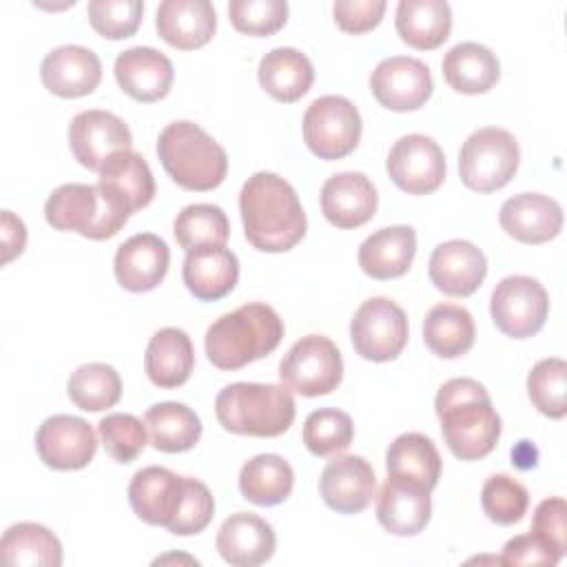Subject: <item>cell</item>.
Masks as SVG:
<instances>
[{"label":"cell","mask_w":567,"mask_h":567,"mask_svg":"<svg viewBox=\"0 0 567 567\" xmlns=\"http://www.w3.org/2000/svg\"><path fill=\"white\" fill-rule=\"evenodd\" d=\"M246 239L261 252H286L306 235V213L297 190L279 175L259 171L239 193Z\"/></svg>","instance_id":"6da1fadb"},{"label":"cell","mask_w":567,"mask_h":567,"mask_svg":"<svg viewBox=\"0 0 567 567\" xmlns=\"http://www.w3.org/2000/svg\"><path fill=\"white\" fill-rule=\"evenodd\" d=\"M441 432L450 452L461 461L487 456L501 436V416L496 414L487 390L467 377L450 379L434 399Z\"/></svg>","instance_id":"7a4b0ae2"},{"label":"cell","mask_w":567,"mask_h":567,"mask_svg":"<svg viewBox=\"0 0 567 567\" xmlns=\"http://www.w3.org/2000/svg\"><path fill=\"white\" fill-rule=\"evenodd\" d=\"M284 337V321L268 303H244L206 330V357L219 370H239L270 354Z\"/></svg>","instance_id":"3957f363"},{"label":"cell","mask_w":567,"mask_h":567,"mask_svg":"<svg viewBox=\"0 0 567 567\" xmlns=\"http://www.w3.org/2000/svg\"><path fill=\"white\" fill-rule=\"evenodd\" d=\"M295 399L277 383H230L215 399V414L224 430L244 436L272 439L295 421Z\"/></svg>","instance_id":"277c9868"},{"label":"cell","mask_w":567,"mask_h":567,"mask_svg":"<svg viewBox=\"0 0 567 567\" xmlns=\"http://www.w3.org/2000/svg\"><path fill=\"white\" fill-rule=\"evenodd\" d=\"M157 157L171 179L186 190H213L228 171L226 151L188 120L173 122L159 133Z\"/></svg>","instance_id":"5b68a950"},{"label":"cell","mask_w":567,"mask_h":567,"mask_svg":"<svg viewBox=\"0 0 567 567\" xmlns=\"http://www.w3.org/2000/svg\"><path fill=\"white\" fill-rule=\"evenodd\" d=\"M128 217L126 210L91 184H62L44 204L49 226L55 230H73L97 241L117 235Z\"/></svg>","instance_id":"8992f818"},{"label":"cell","mask_w":567,"mask_h":567,"mask_svg":"<svg viewBox=\"0 0 567 567\" xmlns=\"http://www.w3.org/2000/svg\"><path fill=\"white\" fill-rule=\"evenodd\" d=\"M518 159L520 151L516 137L505 128L485 126L463 142L458 175L470 190L494 193L514 177Z\"/></svg>","instance_id":"52a82bcc"},{"label":"cell","mask_w":567,"mask_h":567,"mask_svg":"<svg viewBox=\"0 0 567 567\" xmlns=\"http://www.w3.org/2000/svg\"><path fill=\"white\" fill-rule=\"evenodd\" d=\"M343 377L339 348L323 334L301 337L279 363L281 383L301 396H321L337 390Z\"/></svg>","instance_id":"ba28073f"},{"label":"cell","mask_w":567,"mask_h":567,"mask_svg":"<svg viewBox=\"0 0 567 567\" xmlns=\"http://www.w3.org/2000/svg\"><path fill=\"white\" fill-rule=\"evenodd\" d=\"M361 140V115L341 95L317 97L303 115V142L319 159H341Z\"/></svg>","instance_id":"9c48e42d"},{"label":"cell","mask_w":567,"mask_h":567,"mask_svg":"<svg viewBox=\"0 0 567 567\" xmlns=\"http://www.w3.org/2000/svg\"><path fill=\"white\" fill-rule=\"evenodd\" d=\"M350 339L359 357L377 363L392 361L408 343V317L385 297L368 299L350 321Z\"/></svg>","instance_id":"30bf717a"},{"label":"cell","mask_w":567,"mask_h":567,"mask_svg":"<svg viewBox=\"0 0 567 567\" xmlns=\"http://www.w3.org/2000/svg\"><path fill=\"white\" fill-rule=\"evenodd\" d=\"M489 312L494 326L503 334L512 339H527L545 326L549 299L540 281L525 275H512L496 284Z\"/></svg>","instance_id":"8fae6325"},{"label":"cell","mask_w":567,"mask_h":567,"mask_svg":"<svg viewBox=\"0 0 567 567\" xmlns=\"http://www.w3.org/2000/svg\"><path fill=\"white\" fill-rule=\"evenodd\" d=\"M390 179L408 195L434 193L445 179V155L441 146L421 133L403 135L388 153Z\"/></svg>","instance_id":"7c38bea8"},{"label":"cell","mask_w":567,"mask_h":567,"mask_svg":"<svg viewBox=\"0 0 567 567\" xmlns=\"http://www.w3.org/2000/svg\"><path fill=\"white\" fill-rule=\"evenodd\" d=\"M35 450L44 465L53 470H82L97 450V439L89 421L71 414H53L35 432Z\"/></svg>","instance_id":"4fadbf2b"},{"label":"cell","mask_w":567,"mask_h":567,"mask_svg":"<svg viewBox=\"0 0 567 567\" xmlns=\"http://www.w3.org/2000/svg\"><path fill=\"white\" fill-rule=\"evenodd\" d=\"M370 91L390 111H416L432 95V75L425 62L408 55L381 60L370 75Z\"/></svg>","instance_id":"5bb4252c"},{"label":"cell","mask_w":567,"mask_h":567,"mask_svg":"<svg viewBox=\"0 0 567 567\" xmlns=\"http://www.w3.org/2000/svg\"><path fill=\"white\" fill-rule=\"evenodd\" d=\"M131 142L133 135L124 120L109 111H82L69 124L71 153L89 171H100L113 153L128 151Z\"/></svg>","instance_id":"9a60e30c"},{"label":"cell","mask_w":567,"mask_h":567,"mask_svg":"<svg viewBox=\"0 0 567 567\" xmlns=\"http://www.w3.org/2000/svg\"><path fill=\"white\" fill-rule=\"evenodd\" d=\"M319 494L337 514L363 512L377 496V476L363 456H334L321 472Z\"/></svg>","instance_id":"2e32d148"},{"label":"cell","mask_w":567,"mask_h":567,"mask_svg":"<svg viewBox=\"0 0 567 567\" xmlns=\"http://www.w3.org/2000/svg\"><path fill=\"white\" fill-rule=\"evenodd\" d=\"M430 281L445 295L470 297L487 275V259L481 248L465 239L439 244L430 257Z\"/></svg>","instance_id":"e0dca14e"},{"label":"cell","mask_w":567,"mask_h":567,"mask_svg":"<svg viewBox=\"0 0 567 567\" xmlns=\"http://www.w3.org/2000/svg\"><path fill=\"white\" fill-rule=\"evenodd\" d=\"M120 89L137 102H157L173 86V62L153 47H131L115 58L113 66Z\"/></svg>","instance_id":"ac0fdd59"},{"label":"cell","mask_w":567,"mask_h":567,"mask_svg":"<svg viewBox=\"0 0 567 567\" xmlns=\"http://www.w3.org/2000/svg\"><path fill=\"white\" fill-rule=\"evenodd\" d=\"M184 501V476L151 465L135 472L128 485V503L137 518L148 525L166 527L175 520Z\"/></svg>","instance_id":"d6986e66"},{"label":"cell","mask_w":567,"mask_h":567,"mask_svg":"<svg viewBox=\"0 0 567 567\" xmlns=\"http://www.w3.org/2000/svg\"><path fill=\"white\" fill-rule=\"evenodd\" d=\"M42 84L60 97H82L102 80L100 58L80 44H62L49 51L40 64Z\"/></svg>","instance_id":"ffe728a7"},{"label":"cell","mask_w":567,"mask_h":567,"mask_svg":"<svg viewBox=\"0 0 567 567\" xmlns=\"http://www.w3.org/2000/svg\"><path fill=\"white\" fill-rule=\"evenodd\" d=\"M171 261L166 241L153 233L128 237L115 252L113 270L122 288L131 292H146L162 284Z\"/></svg>","instance_id":"44dd1931"},{"label":"cell","mask_w":567,"mask_h":567,"mask_svg":"<svg viewBox=\"0 0 567 567\" xmlns=\"http://www.w3.org/2000/svg\"><path fill=\"white\" fill-rule=\"evenodd\" d=\"M97 188L128 215L148 206L155 197V179L148 164L131 148L113 153L102 164Z\"/></svg>","instance_id":"7402d4cb"},{"label":"cell","mask_w":567,"mask_h":567,"mask_svg":"<svg viewBox=\"0 0 567 567\" xmlns=\"http://www.w3.org/2000/svg\"><path fill=\"white\" fill-rule=\"evenodd\" d=\"M503 230L523 244H545L563 228V208L556 199L540 193L509 197L498 213Z\"/></svg>","instance_id":"603a6c76"},{"label":"cell","mask_w":567,"mask_h":567,"mask_svg":"<svg viewBox=\"0 0 567 567\" xmlns=\"http://www.w3.org/2000/svg\"><path fill=\"white\" fill-rule=\"evenodd\" d=\"M377 188L363 173H339L321 186V210L337 228H359L377 213Z\"/></svg>","instance_id":"cb8c5ba5"},{"label":"cell","mask_w":567,"mask_h":567,"mask_svg":"<svg viewBox=\"0 0 567 567\" xmlns=\"http://www.w3.org/2000/svg\"><path fill=\"white\" fill-rule=\"evenodd\" d=\"M272 527L250 512L228 516L217 532V551L235 567H257L275 554Z\"/></svg>","instance_id":"d4e9b609"},{"label":"cell","mask_w":567,"mask_h":567,"mask_svg":"<svg viewBox=\"0 0 567 567\" xmlns=\"http://www.w3.org/2000/svg\"><path fill=\"white\" fill-rule=\"evenodd\" d=\"M155 27L166 44L193 51L213 38L217 16L208 0H164L157 7Z\"/></svg>","instance_id":"484cf974"},{"label":"cell","mask_w":567,"mask_h":567,"mask_svg":"<svg viewBox=\"0 0 567 567\" xmlns=\"http://www.w3.org/2000/svg\"><path fill=\"white\" fill-rule=\"evenodd\" d=\"M432 514L430 492L412 483L390 478L377 496V518L394 536H414L425 529Z\"/></svg>","instance_id":"4316f807"},{"label":"cell","mask_w":567,"mask_h":567,"mask_svg":"<svg viewBox=\"0 0 567 567\" xmlns=\"http://www.w3.org/2000/svg\"><path fill=\"white\" fill-rule=\"evenodd\" d=\"M416 255V233L410 226L379 228L359 246L361 270L379 281L401 277Z\"/></svg>","instance_id":"83f0119b"},{"label":"cell","mask_w":567,"mask_h":567,"mask_svg":"<svg viewBox=\"0 0 567 567\" xmlns=\"http://www.w3.org/2000/svg\"><path fill=\"white\" fill-rule=\"evenodd\" d=\"M182 279L195 299L219 301L235 288L239 261L226 246L190 250L182 266Z\"/></svg>","instance_id":"f1b7e54d"},{"label":"cell","mask_w":567,"mask_h":567,"mask_svg":"<svg viewBox=\"0 0 567 567\" xmlns=\"http://www.w3.org/2000/svg\"><path fill=\"white\" fill-rule=\"evenodd\" d=\"M195 368V350L190 337L182 328L157 330L144 354V370L153 385L171 390L188 381Z\"/></svg>","instance_id":"f546056e"},{"label":"cell","mask_w":567,"mask_h":567,"mask_svg":"<svg viewBox=\"0 0 567 567\" xmlns=\"http://www.w3.org/2000/svg\"><path fill=\"white\" fill-rule=\"evenodd\" d=\"M257 78L270 97L284 104H292L310 91L315 69L308 55L301 51L292 47H277L259 60Z\"/></svg>","instance_id":"4dcf8cb0"},{"label":"cell","mask_w":567,"mask_h":567,"mask_svg":"<svg viewBox=\"0 0 567 567\" xmlns=\"http://www.w3.org/2000/svg\"><path fill=\"white\" fill-rule=\"evenodd\" d=\"M385 467L390 478H399L432 492L441 476V456L425 434L405 432L390 443Z\"/></svg>","instance_id":"1f68e13d"},{"label":"cell","mask_w":567,"mask_h":567,"mask_svg":"<svg viewBox=\"0 0 567 567\" xmlns=\"http://www.w3.org/2000/svg\"><path fill=\"white\" fill-rule=\"evenodd\" d=\"M394 24L405 44L432 51L450 38L452 9L445 0H401Z\"/></svg>","instance_id":"d6a6232c"},{"label":"cell","mask_w":567,"mask_h":567,"mask_svg":"<svg viewBox=\"0 0 567 567\" xmlns=\"http://www.w3.org/2000/svg\"><path fill=\"white\" fill-rule=\"evenodd\" d=\"M445 82L467 95L489 91L501 75V64L496 53L478 42H461L452 47L443 58Z\"/></svg>","instance_id":"836d02e7"},{"label":"cell","mask_w":567,"mask_h":567,"mask_svg":"<svg viewBox=\"0 0 567 567\" xmlns=\"http://www.w3.org/2000/svg\"><path fill=\"white\" fill-rule=\"evenodd\" d=\"M476 328L467 308L456 303H436L423 321L425 346L443 359H456L474 346Z\"/></svg>","instance_id":"e575fe53"},{"label":"cell","mask_w":567,"mask_h":567,"mask_svg":"<svg viewBox=\"0 0 567 567\" xmlns=\"http://www.w3.org/2000/svg\"><path fill=\"white\" fill-rule=\"evenodd\" d=\"M151 445L166 454H177L195 447L202 436L199 416L184 403L164 401L146 410L144 416Z\"/></svg>","instance_id":"d590c367"},{"label":"cell","mask_w":567,"mask_h":567,"mask_svg":"<svg viewBox=\"0 0 567 567\" xmlns=\"http://www.w3.org/2000/svg\"><path fill=\"white\" fill-rule=\"evenodd\" d=\"M295 485V472L279 454H257L241 465L239 492L246 501L270 507L284 503Z\"/></svg>","instance_id":"8d00e7d4"},{"label":"cell","mask_w":567,"mask_h":567,"mask_svg":"<svg viewBox=\"0 0 567 567\" xmlns=\"http://www.w3.org/2000/svg\"><path fill=\"white\" fill-rule=\"evenodd\" d=\"M0 556L9 565L60 567L62 545L53 532L38 523H16L0 540Z\"/></svg>","instance_id":"74e56055"},{"label":"cell","mask_w":567,"mask_h":567,"mask_svg":"<svg viewBox=\"0 0 567 567\" xmlns=\"http://www.w3.org/2000/svg\"><path fill=\"white\" fill-rule=\"evenodd\" d=\"M177 244L190 252L199 248H224L228 241V217L215 204H190L173 221Z\"/></svg>","instance_id":"f35d334b"},{"label":"cell","mask_w":567,"mask_h":567,"mask_svg":"<svg viewBox=\"0 0 567 567\" xmlns=\"http://www.w3.org/2000/svg\"><path fill=\"white\" fill-rule=\"evenodd\" d=\"M69 399L84 412H102L113 408L122 396V381L113 365L109 363H84L80 365L69 383Z\"/></svg>","instance_id":"ab89813d"},{"label":"cell","mask_w":567,"mask_h":567,"mask_svg":"<svg viewBox=\"0 0 567 567\" xmlns=\"http://www.w3.org/2000/svg\"><path fill=\"white\" fill-rule=\"evenodd\" d=\"M301 436L315 456H330L343 452L352 443L354 425L348 412L337 408H321L308 414Z\"/></svg>","instance_id":"60d3db41"},{"label":"cell","mask_w":567,"mask_h":567,"mask_svg":"<svg viewBox=\"0 0 567 567\" xmlns=\"http://www.w3.org/2000/svg\"><path fill=\"white\" fill-rule=\"evenodd\" d=\"M527 392L540 414L549 419H563L567 412V363L558 357L538 361L527 374Z\"/></svg>","instance_id":"b9f144b4"},{"label":"cell","mask_w":567,"mask_h":567,"mask_svg":"<svg viewBox=\"0 0 567 567\" xmlns=\"http://www.w3.org/2000/svg\"><path fill=\"white\" fill-rule=\"evenodd\" d=\"M481 505L492 523L514 525L527 512L529 494L516 478L507 474H492L481 489Z\"/></svg>","instance_id":"7bdbcfd3"},{"label":"cell","mask_w":567,"mask_h":567,"mask_svg":"<svg viewBox=\"0 0 567 567\" xmlns=\"http://www.w3.org/2000/svg\"><path fill=\"white\" fill-rule=\"evenodd\" d=\"M146 423L133 414L113 412L97 423L102 445L117 463L135 461L146 447Z\"/></svg>","instance_id":"ee69618b"},{"label":"cell","mask_w":567,"mask_h":567,"mask_svg":"<svg viewBox=\"0 0 567 567\" xmlns=\"http://www.w3.org/2000/svg\"><path fill=\"white\" fill-rule=\"evenodd\" d=\"M144 13L140 0H91L86 16L91 27L106 40H122L137 31Z\"/></svg>","instance_id":"f6af8a7d"},{"label":"cell","mask_w":567,"mask_h":567,"mask_svg":"<svg viewBox=\"0 0 567 567\" xmlns=\"http://www.w3.org/2000/svg\"><path fill=\"white\" fill-rule=\"evenodd\" d=\"M228 18L239 33L272 35L288 20L286 0H233Z\"/></svg>","instance_id":"bcb514c9"},{"label":"cell","mask_w":567,"mask_h":567,"mask_svg":"<svg viewBox=\"0 0 567 567\" xmlns=\"http://www.w3.org/2000/svg\"><path fill=\"white\" fill-rule=\"evenodd\" d=\"M215 512V501L210 489L190 476H184V501L175 516V520L168 525V532L175 536H193L208 527Z\"/></svg>","instance_id":"7dc6e473"},{"label":"cell","mask_w":567,"mask_h":567,"mask_svg":"<svg viewBox=\"0 0 567 567\" xmlns=\"http://www.w3.org/2000/svg\"><path fill=\"white\" fill-rule=\"evenodd\" d=\"M385 7V0H337L332 13L341 31L357 35L372 31L381 22Z\"/></svg>","instance_id":"c3c4849f"},{"label":"cell","mask_w":567,"mask_h":567,"mask_svg":"<svg viewBox=\"0 0 567 567\" xmlns=\"http://www.w3.org/2000/svg\"><path fill=\"white\" fill-rule=\"evenodd\" d=\"M567 505L563 498L551 496L538 503L534 512L532 532L543 538L551 549H556L560 556L565 554V534H567Z\"/></svg>","instance_id":"681fc988"},{"label":"cell","mask_w":567,"mask_h":567,"mask_svg":"<svg viewBox=\"0 0 567 567\" xmlns=\"http://www.w3.org/2000/svg\"><path fill=\"white\" fill-rule=\"evenodd\" d=\"M563 556L534 532L514 536L505 543L501 565H556Z\"/></svg>","instance_id":"f907efd6"},{"label":"cell","mask_w":567,"mask_h":567,"mask_svg":"<svg viewBox=\"0 0 567 567\" xmlns=\"http://www.w3.org/2000/svg\"><path fill=\"white\" fill-rule=\"evenodd\" d=\"M0 237H2V264L16 259L27 246V228L20 217L11 210H2L0 215Z\"/></svg>","instance_id":"816d5d0a"},{"label":"cell","mask_w":567,"mask_h":567,"mask_svg":"<svg viewBox=\"0 0 567 567\" xmlns=\"http://www.w3.org/2000/svg\"><path fill=\"white\" fill-rule=\"evenodd\" d=\"M527 461L525 465L527 467H534L536 465V447L529 443V441H520L514 450H512V463H516L520 467V461Z\"/></svg>","instance_id":"f5cc1de1"}]
</instances>
